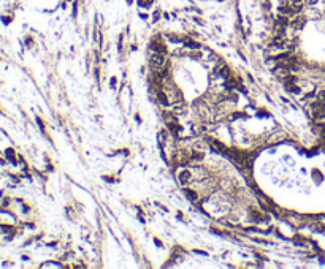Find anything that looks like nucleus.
I'll use <instances>...</instances> for the list:
<instances>
[{
  "mask_svg": "<svg viewBox=\"0 0 325 269\" xmlns=\"http://www.w3.org/2000/svg\"><path fill=\"white\" fill-rule=\"evenodd\" d=\"M151 49H152V52H159V54H165V45L162 43V40L160 38H154L151 41Z\"/></svg>",
  "mask_w": 325,
  "mask_h": 269,
  "instance_id": "1",
  "label": "nucleus"
},
{
  "mask_svg": "<svg viewBox=\"0 0 325 269\" xmlns=\"http://www.w3.org/2000/svg\"><path fill=\"white\" fill-rule=\"evenodd\" d=\"M189 177H190V176H189V173H187V171H182V173H179V180H181L182 184H186V182H187V180H189Z\"/></svg>",
  "mask_w": 325,
  "mask_h": 269,
  "instance_id": "2",
  "label": "nucleus"
},
{
  "mask_svg": "<svg viewBox=\"0 0 325 269\" xmlns=\"http://www.w3.org/2000/svg\"><path fill=\"white\" fill-rule=\"evenodd\" d=\"M317 97H319V102H324V100H325V90L319 92V95H317Z\"/></svg>",
  "mask_w": 325,
  "mask_h": 269,
  "instance_id": "3",
  "label": "nucleus"
},
{
  "mask_svg": "<svg viewBox=\"0 0 325 269\" xmlns=\"http://www.w3.org/2000/svg\"><path fill=\"white\" fill-rule=\"evenodd\" d=\"M138 2H140L141 5H149V3L152 2V0H138Z\"/></svg>",
  "mask_w": 325,
  "mask_h": 269,
  "instance_id": "4",
  "label": "nucleus"
}]
</instances>
